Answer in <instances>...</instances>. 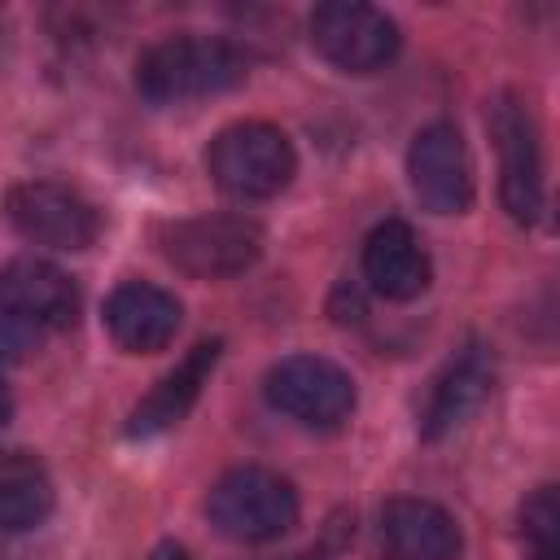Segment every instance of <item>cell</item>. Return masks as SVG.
<instances>
[{
    "mask_svg": "<svg viewBox=\"0 0 560 560\" xmlns=\"http://www.w3.org/2000/svg\"><path fill=\"white\" fill-rule=\"evenodd\" d=\"M241 79H245V57L228 39H210V35L162 39L136 61V88L153 105L219 96L232 92Z\"/></svg>",
    "mask_w": 560,
    "mask_h": 560,
    "instance_id": "cell-1",
    "label": "cell"
},
{
    "mask_svg": "<svg viewBox=\"0 0 560 560\" xmlns=\"http://www.w3.org/2000/svg\"><path fill=\"white\" fill-rule=\"evenodd\" d=\"M206 171L228 197L262 201V197H276L293 179L298 158H293V144H289V136L280 127H271V122H236V127H223L210 140Z\"/></svg>",
    "mask_w": 560,
    "mask_h": 560,
    "instance_id": "cell-2",
    "label": "cell"
},
{
    "mask_svg": "<svg viewBox=\"0 0 560 560\" xmlns=\"http://www.w3.org/2000/svg\"><path fill=\"white\" fill-rule=\"evenodd\" d=\"M210 525L232 542H267L293 529L298 521V494L293 486L271 468H232L210 486L206 499Z\"/></svg>",
    "mask_w": 560,
    "mask_h": 560,
    "instance_id": "cell-3",
    "label": "cell"
},
{
    "mask_svg": "<svg viewBox=\"0 0 560 560\" xmlns=\"http://www.w3.org/2000/svg\"><path fill=\"white\" fill-rule=\"evenodd\" d=\"M162 254L197 276V280H228L254 267L262 254V228L245 214H197L162 228Z\"/></svg>",
    "mask_w": 560,
    "mask_h": 560,
    "instance_id": "cell-4",
    "label": "cell"
},
{
    "mask_svg": "<svg viewBox=\"0 0 560 560\" xmlns=\"http://www.w3.org/2000/svg\"><path fill=\"white\" fill-rule=\"evenodd\" d=\"M311 44L346 74H372L398 52V26L372 4L328 0L311 13Z\"/></svg>",
    "mask_w": 560,
    "mask_h": 560,
    "instance_id": "cell-5",
    "label": "cell"
},
{
    "mask_svg": "<svg viewBox=\"0 0 560 560\" xmlns=\"http://www.w3.org/2000/svg\"><path fill=\"white\" fill-rule=\"evenodd\" d=\"M267 398L306 429H337L354 411V381L319 354H293L267 372Z\"/></svg>",
    "mask_w": 560,
    "mask_h": 560,
    "instance_id": "cell-6",
    "label": "cell"
},
{
    "mask_svg": "<svg viewBox=\"0 0 560 560\" xmlns=\"http://www.w3.org/2000/svg\"><path fill=\"white\" fill-rule=\"evenodd\" d=\"M9 219L13 228L48 249H88L101 236L96 206L57 179H31L9 192Z\"/></svg>",
    "mask_w": 560,
    "mask_h": 560,
    "instance_id": "cell-7",
    "label": "cell"
},
{
    "mask_svg": "<svg viewBox=\"0 0 560 560\" xmlns=\"http://www.w3.org/2000/svg\"><path fill=\"white\" fill-rule=\"evenodd\" d=\"M411 192L433 214H459L472 201V162L455 122H429L416 131L407 153Z\"/></svg>",
    "mask_w": 560,
    "mask_h": 560,
    "instance_id": "cell-8",
    "label": "cell"
},
{
    "mask_svg": "<svg viewBox=\"0 0 560 560\" xmlns=\"http://www.w3.org/2000/svg\"><path fill=\"white\" fill-rule=\"evenodd\" d=\"M490 131L499 144V171H503V206L516 223H534L542 210V158L534 118L516 96H503L490 114Z\"/></svg>",
    "mask_w": 560,
    "mask_h": 560,
    "instance_id": "cell-9",
    "label": "cell"
},
{
    "mask_svg": "<svg viewBox=\"0 0 560 560\" xmlns=\"http://www.w3.org/2000/svg\"><path fill=\"white\" fill-rule=\"evenodd\" d=\"M0 302H9L35 328H70L79 319L74 280L44 258H13L0 267Z\"/></svg>",
    "mask_w": 560,
    "mask_h": 560,
    "instance_id": "cell-10",
    "label": "cell"
},
{
    "mask_svg": "<svg viewBox=\"0 0 560 560\" xmlns=\"http://www.w3.org/2000/svg\"><path fill=\"white\" fill-rule=\"evenodd\" d=\"M490 381H494V359L486 354L481 341H468L446 368L442 376L433 381V394L424 402V416H420V433L429 442L446 438L451 429H459L490 394Z\"/></svg>",
    "mask_w": 560,
    "mask_h": 560,
    "instance_id": "cell-11",
    "label": "cell"
},
{
    "mask_svg": "<svg viewBox=\"0 0 560 560\" xmlns=\"http://www.w3.org/2000/svg\"><path fill=\"white\" fill-rule=\"evenodd\" d=\"M105 328L122 350L153 354L175 337L179 302H175V293H166L158 284H144V280L118 284L109 293V302H105Z\"/></svg>",
    "mask_w": 560,
    "mask_h": 560,
    "instance_id": "cell-12",
    "label": "cell"
},
{
    "mask_svg": "<svg viewBox=\"0 0 560 560\" xmlns=\"http://www.w3.org/2000/svg\"><path fill=\"white\" fill-rule=\"evenodd\" d=\"M381 547L389 560H455L459 525L429 499H394L381 512Z\"/></svg>",
    "mask_w": 560,
    "mask_h": 560,
    "instance_id": "cell-13",
    "label": "cell"
},
{
    "mask_svg": "<svg viewBox=\"0 0 560 560\" xmlns=\"http://www.w3.org/2000/svg\"><path fill=\"white\" fill-rule=\"evenodd\" d=\"M363 276L381 298L407 302L429 289V254L402 219H389L363 245Z\"/></svg>",
    "mask_w": 560,
    "mask_h": 560,
    "instance_id": "cell-14",
    "label": "cell"
},
{
    "mask_svg": "<svg viewBox=\"0 0 560 560\" xmlns=\"http://www.w3.org/2000/svg\"><path fill=\"white\" fill-rule=\"evenodd\" d=\"M219 350H223V341H197V346L188 350V359H184L175 372H166V376L158 381V389L131 411L127 433H131V438H149V433H162V429L179 424L184 411L197 402V394H201L210 368L219 363Z\"/></svg>",
    "mask_w": 560,
    "mask_h": 560,
    "instance_id": "cell-15",
    "label": "cell"
},
{
    "mask_svg": "<svg viewBox=\"0 0 560 560\" xmlns=\"http://www.w3.org/2000/svg\"><path fill=\"white\" fill-rule=\"evenodd\" d=\"M52 512L48 468L26 451H0V529L22 534L35 529Z\"/></svg>",
    "mask_w": 560,
    "mask_h": 560,
    "instance_id": "cell-16",
    "label": "cell"
},
{
    "mask_svg": "<svg viewBox=\"0 0 560 560\" xmlns=\"http://www.w3.org/2000/svg\"><path fill=\"white\" fill-rule=\"evenodd\" d=\"M525 538L534 551H560V503H556V486H538L534 499L521 512Z\"/></svg>",
    "mask_w": 560,
    "mask_h": 560,
    "instance_id": "cell-17",
    "label": "cell"
},
{
    "mask_svg": "<svg viewBox=\"0 0 560 560\" xmlns=\"http://www.w3.org/2000/svg\"><path fill=\"white\" fill-rule=\"evenodd\" d=\"M35 350V324L0 302V363H22Z\"/></svg>",
    "mask_w": 560,
    "mask_h": 560,
    "instance_id": "cell-18",
    "label": "cell"
},
{
    "mask_svg": "<svg viewBox=\"0 0 560 560\" xmlns=\"http://www.w3.org/2000/svg\"><path fill=\"white\" fill-rule=\"evenodd\" d=\"M149 560H192V551L179 547V542H158V547L149 551Z\"/></svg>",
    "mask_w": 560,
    "mask_h": 560,
    "instance_id": "cell-19",
    "label": "cell"
},
{
    "mask_svg": "<svg viewBox=\"0 0 560 560\" xmlns=\"http://www.w3.org/2000/svg\"><path fill=\"white\" fill-rule=\"evenodd\" d=\"M9 416H13V398H9V385L0 381V424H9Z\"/></svg>",
    "mask_w": 560,
    "mask_h": 560,
    "instance_id": "cell-20",
    "label": "cell"
},
{
    "mask_svg": "<svg viewBox=\"0 0 560 560\" xmlns=\"http://www.w3.org/2000/svg\"><path fill=\"white\" fill-rule=\"evenodd\" d=\"M529 560H556V551H534Z\"/></svg>",
    "mask_w": 560,
    "mask_h": 560,
    "instance_id": "cell-21",
    "label": "cell"
}]
</instances>
